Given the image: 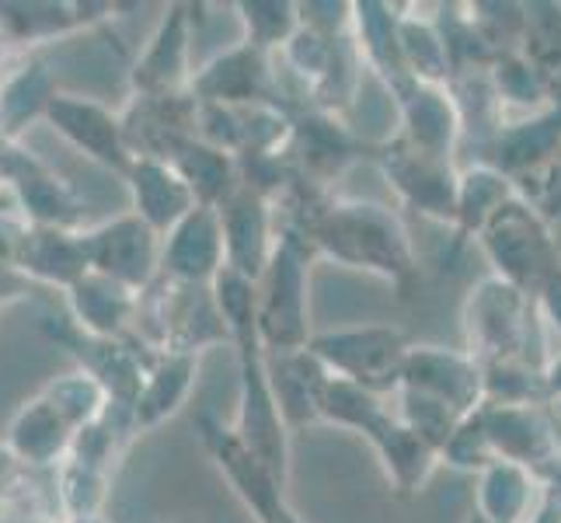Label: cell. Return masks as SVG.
Listing matches in <instances>:
<instances>
[{"label":"cell","instance_id":"obj_1","mask_svg":"<svg viewBox=\"0 0 561 523\" xmlns=\"http://www.w3.org/2000/svg\"><path fill=\"white\" fill-rule=\"evenodd\" d=\"M213 304L227 328V336L238 345V366H241V398H238V422L230 425L234 436L255 454L268 475L279 486L289 478V436L286 422L279 416V405L268 387V363H265V345L259 339L255 325V283L241 280L230 269H220L217 280L209 283Z\"/></svg>","mask_w":561,"mask_h":523},{"label":"cell","instance_id":"obj_2","mask_svg":"<svg viewBox=\"0 0 561 523\" xmlns=\"http://www.w3.org/2000/svg\"><path fill=\"white\" fill-rule=\"evenodd\" d=\"M314 248L342 265L366 269L383 280L404 283L415 276V251L409 230L391 209L377 203H335L324 206L307 235Z\"/></svg>","mask_w":561,"mask_h":523},{"label":"cell","instance_id":"obj_3","mask_svg":"<svg viewBox=\"0 0 561 523\" xmlns=\"http://www.w3.org/2000/svg\"><path fill=\"white\" fill-rule=\"evenodd\" d=\"M463 332H468V356L478 366L524 360L545 371L530 345L540 349V325H537V300L519 294L499 276H485L471 286L463 300Z\"/></svg>","mask_w":561,"mask_h":523},{"label":"cell","instance_id":"obj_4","mask_svg":"<svg viewBox=\"0 0 561 523\" xmlns=\"http://www.w3.org/2000/svg\"><path fill=\"white\" fill-rule=\"evenodd\" d=\"M478 241L485 248L489 262L495 265V276L534 300L561 269L551 224L519 196L495 209V217L481 227Z\"/></svg>","mask_w":561,"mask_h":523},{"label":"cell","instance_id":"obj_5","mask_svg":"<svg viewBox=\"0 0 561 523\" xmlns=\"http://www.w3.org/2000/svg\"><path fill=\"white\" fill-rule=\"evenodd\" d=\"M255 289V325L265 353H297L311 342L307 328V251L297 235L276 238L273 259Z\"/></svg>","mask_w":561,"mask_h":523},{"label":"cell","instance_id":"obj_6","mask_svg":"<svg viewBox=\"0 0 561 523\" xmlns=\"http://www.w3.org/2000/svg\"><path fill=\"white\" fill-rule=\"evenodd\" d=\"M307 349L318 356L332 377H342L370 395L398 391L401 366L409 356V339L401 328L387 325H363V328H339V332L311 336Z\"/></svg>","mask_w":561,"mask_h":523},{"label":"cell","instance_id":"obj_7","mask_svg":"<svg viewBox=\"0 0 561 523\" xmlns=\"http://www.w3.org/2000/svg\"><path fill=\"white\" fill-rule=\"evenodd\" d=\"M88 269L133 294L150 286L153 273L161 269V235L150 230L137 213L105 220L91 230H81Z\"/></svg>","mask_w":561,"mask_h":523},{"label":"cell","instance_id":"obj_8","mask_svg":"<svg viewBox=\"0 0 561 523\" xmlns=\"http://www.w3.org/2000/svg\"><path fill=\"white\" fill-rule=\"evenodd\" d=\"M199 433H203L206 451L213 454V461H217V468L227 475L230 489H234L244 507L255 513L259 523H300L283 499L286 486H279V481L268 475L265 464L244 447L230 425H224L220 419L203 412Z\"/></svg>","mask_w":561,"mask_h":523},{"label":"cell","instance_id":"obj_9","mask_svg":"<svg viewBox=\"0 0 561 523\" xmlns=\"http://www.w3.org/2000/svg\"><path fill=\"white\" fill-rule=\"evenodd\" d=\"M46 336L53 342L67 345L70 353L81 363V374H88L94 384L102 387L108 405L115 401L119 409L129 412V405L137 401L144 377L150 371V363H144L140 349H133L123 339H99V336H88L81 332L70 318H60V325L46 321Z\"/></svg>","mask_w":561,"mask_h":523},{"label":"cell","instance_id":"obj_10","mask_svg":"<svg viewBox=\"0 0 561 523\" xmlns=\"http://www.w3.org/2000/svg\"><path fill=\"white\" fill-rule=\"evenodd\" d=\"M398 387L447 405V409H454L460 419L474 416L481 405H485L481 366L468 353H457V349L409 345V356H404Z\"/></svg>","mask_w":561,"mask_h":523},{"label":"cell","instance_id":"obj_11","mask_svg":"<svg viewBox=\"0 0 561 523\" xmlns=\"http://www.w3.org/2000/svg\"><path fill=\"white\" fill-rule=\"evenodd\" d=\"M380 161H383V174L398 189V196L412 209L425 213V217H436V220H454L457 174L450 168V158L425 154L401 137L383 147Z\"/></svg>","mask_w":561,"mask_h":523},{"label":"cell","instance_id":"obj_12","mask_svg":"<svg viewBox=\"0 0 561 523\" xmlns=\"http://www.w3.org/2000/svg\"><path fill=\"white\" fill-rule=\"evenodd\" d=\"M481 430L489 436V447L495 461L519 464L527 471H540L548 461H554L558 436L554 425L548 422L540 405H492L485 401L478 409Z\"/></svg>","mask_w":561,"mask_h":523},{"label":"cell","instance_id":"obj_13","mask_svg":"<svg viewBox=\"0 0 561 523\" xmlns=\"http://www.w3.org/2000/svg\"><path fill=\"white\" fill-rule=\"evenodd\" d=\"M46 123L60 133L70 147L88 154L91 161H99V164H105L112 171L126 174L133 154L126 147L119 115H112L105 105L81 99V94H60V91H56V99L46 109Z\"/></svg>","mask_w":561,"mask_h":523},{"label":"cell","instance_id":"obj_14","mask_svg":"<svg viewBox=\"0 0 561 523\" xmlns=\"http://www.w3.org/2000/svg\"><path fill=\"white\" fill-rule=\"evenodd\" d=\"M217 213L224 227V269L238 273L248 283H259L276 248L265 200L259 192L238 185V192H230L217 206Z\"/></svg>","mask_w":561,"mask_h":523},{"label":"cell","instance_id":"obj_15","mask_svg":"<svg viewBox=\"0 0 561 523\" xmlns=\"http://www.w3.org/2000/svg\"><path fill=\"white\" fill-rule=\"evenodd\" d=\"M161 269L164 276L185 286H203L217 280L224 269L220 213L209 206H192L161 238Z\"/></svg>","mask_w":561,"mask_h":523},{"label":"cell","instance_id":"obj_16","mask_svg":"<svg viewBox=\"0 0 561 523\" xmlns=\"http://www.w3.org/2000/svg\"><path fill=\"white\" fill-rule=\"evenodd\" d=\"M0 182H8L18 206H22L25 220L35 227H64L70 230L81 217V206H77L73 192L64 179L32 158L28 150L8 147L4 154V168H0Z\"/></svg>","mask_w":561,"mask_h":523},{"label":"cell","instance_id":"obj_17","mask_svg":"<svg viewBox=\"0 0 561 523\" xmlns=\"http://www.w3.org/2000/svg\"><path fill=\"white\" fill-rule=\"evenodd\" d=\"M188 11L185 4H171L161 18L158 32L150 35L144 56L133 64V91L137 99H164L182 94L188 81Z\"/></svg>","mask_w":561,"mask_h":523},{"label":"cell","instance_id":"obj_18","mask_svg":"<svg viewBox=\"0 0 561 523\" xmlns=\"http://www.w3.org/2000/svg\"><path fill=\"white\" fill-rule=\"evenodd\" d=\"M192 94H196L199 105H262L268 99L265 53L251 49L248 43L220 53L217 60L192 77Z\"/></svg>","mask_w":561,"mask_h":523},{"label":"cell","instance_id":"obj_19","mask_svg":"<svg viewBox=\"0 0 561 523\" xmlns=\"http://www.w3.org/2000/svg\"><path fill=\"white\" fill-rule=\"evenodd\" d=\"M126 185L133 196V213L164 238L185 213L196 206L192 189L182 182V174L171 168V161L158 158H133L126 168Z\"/></svg>","mask_w":561,"mask_h":523},{"label":"cell","instance_id":"obj_20","mask_svg":"<svg viewBox=\"0 0 561 523\" xmlns=\"http://www.w3.org/2000/svg\"><path fill=\"white\" fill-rule=\"evenodd\" d=\"M394 94L404 120V140L425 154H436V158H450L463 129L454 94L443 91V84H419V81L404 84Z\"/></svg>","mask_w":561,"mask_h":523},{"label":"cell","instance_id":"obj_21","mask_svg":"<svg viewBox=\"0 0 561 523\" xmlns=\"http://www.w3.org/2000/svg\"><path fill=\"white\" fill-rule=\"evenodd\" d=\"M554 154H561V105L527 115L524 123L499 126V133L492 137V158L485 164L516 182L519 174L540 168Z\"/></svg>","mask_w":561,"mask_h":523},{"label":"cell","instance_id":"obj_22","mask_svg":"<svg viewBox=\"0 0 561 523\" xmlns=\"http://www.w3.org/2000/svg\"><path fill=\"white\" fill-rule=\"evenodd\" d=\"M18 269L35 286H60L70 289L81 276H88V255L84 241L77 230L64 227H35L28 224L22 251H18Z\"/></svg>","mask_w":561,"mask_h":523},{"label":"cell","instance_id":"obj_23","mask_svg":"<svg viewBox=\"0 0 561 523\" xmlns=\"http://www.w3.org/2000/svg\"><path fill=\"white\" fill-rule=\"evenodd\" d=\"M70 321L88 336L99 339H123L129 321L140 311V294L112 283L99 273H88L67 289Z\"/></svg>","mask_w":561,"mask_h":523},{"label":"cell","instance_id":"obj_24","mask_svg":"<svg viewBox=\"0 0 561 523\" xmlns=\"http://www.w3.org/2000/svg\"><path fill=\"white\" fill-rule=\"evenodd\" d=\"M363 436L374 443L377 457L387 468V478L394 481V489L401 496H412L425 486V481H430L439 457L425 447V443L398 416H391L383 409L370 425H366Z\"/></svg>","mask_w":561,"mask_h":523},{"label":"cell","instance_id":"obj_25","mask_svg":"<svg viewBox=\"0 0 561 523\" xmlns=\"http://www.w3.org/2000/svg\"><path fill=\"white\" fill-rule=\"evenodd\" d=\"M268 387H273V398L279 405V416L289 425H304L318 419V401L324 391L328 371L318 363L311 349H297V353H276L268 356Z\"/></svg>","mask_w":561,"mask_h":523},{"label":"cell","instance_id":"obj_26","mask_svg":"<svg viewBox=\"0 0 561 523\" xmlns=\"http://www.w3.org/2000/svg\"><path fill=\"white\" fill-rule=\"evenodd\" d=\"M196 380V353H161L150 363L137 401L129 405L133 430H158L164 419L175 416Z\"/></svg>","mask_w":561,"mask_h":523},{"label":"cell","instance_id":"obj_27","mask_svg":"<svg viewBox=\"0 0 561 523\" xmlns=\"http://www.w3.org/2000/svg\"><path fill=\"white\" fill-rule=\"evenodd\" d=\"M70 440H73V425L43 395H35L11 419L8 451L22 464H28V468H46V464L67 457Z\"/></svg>","mask_w":561,"mask_h":523},{"label":"cell","instance_id":"obj_28","mask_svg":"<svg viewBox=\"0 0 561 523\" xmlns=\"http://www.w3.org/2000/svg\"><path fill=\"white\" fill-rule=\"evenodd\" d=\"M516 53L537 77L545 99L561 105V4L554 0L524 4V35Z\"/></svg>","mask_w":561,"mask_h":523},{"label":"cell","instance_id":"obj_29","mask_svg":"<svg viewBox=\"0 0 561 523\" xmlns=\"http://www.w3.org/2000/svg\"><path fill=\"white\" fill-rule=\"evenodd\" d=\"M537 486L540 481L534 478V471L510 461H495L481 471L474 510L489 523H527L540 502Z\"/></svg>","mask_w":561,"mask_h":523},{"label":"cell","instance_id":"obj_30","mask_svg":"<svg viewBox=\"0 0 561 523\" xmlns=\"http://www.w3.org/2000/svg\"><path fill=\"white\" fill-rule=\"evenodd\" d=\"M56 99L53 73L43 60H25L0 84V137H18L28 123L46 120V109Z\"/></svg>","mask_w":561,"mask_h":523},{"label":"cell","instance_id":"obj_31","mask_svg":"<svg viewBox=\"0 0 561 523\" xmlns=\"http://www.w3.org/2000/svg\"><path fill=\"white\" fill-rule=\"evenodd\" d=\"M171 168L182 174V182L192 189L196 206L217 209L230 192H238V161L234 154H227L220 147H209L203 140H188L175 158Z\"/></svg>","mask_w":561,"mask_h":523},{"label":"cell","instance_id":"obj_32","mask_svg":"<svg viewBox=\"0 0 561 523\" xmlns=\"http://www.w3.org/2000/svg\"><path fill=\"white\" fill-rule=\"evenodd\" d=\"M513 196H516L513 182L492 164H474L468 171H460L457 174V213H454L457 235L478 238L481 227L495 217V209L502 203H510Z\"/></svg>","mask_w":561,"mask_h":523},{"label":"cell","instance_id":"obj_33","mask_svg":"<svg viewBox=\"0 0 561 523\" xmlns=\"http://www.w3.org/2000/svg\"><path fill=\"white\" fill-rule=\"evenodd\" d=\"M91 4H0V43H43L91 22Z\"/></svg>","mask_w":561,"mask_h":523},{"label":"cell","instance_id":"obj_34","mask_svg":"<svg viewBox=\"0 0 561 523\" xmlns=\"http://www.w3.org/2000/svg\"><path fill=\"white\" fill-rule=\"evenodd\" d=\"M398 49L404 70L419 84H443L450 77V56L443 43L439 25L425 22V18L398 14Z\"/></svg>","mask_w":561,"mask_h":523},{"label":"cell","instance_id":"obj_35","mask_svg":"<svg viewBox=\"0 0 561 523\" xmlns=\"http://www.w3.org/2000/svg\"><path fill=\"white\" fill-rule=\"evenodd\" d=\"M38 395H43V398L53 405V409L73 425V433H77V430H84L88 422H94V419H99V416L108 409L105 391H102V387L94 384L88 374H81V371L49 380Z\"/></svg>","mask_w":561,"mask_h":523},{"label":"cell","instance_id":"obj_36","mask_svg":"<svg viewBox=\"0 0 561 523\" xmlns=\"http://www.w3.org/2000/svg\"><path fill=\"white\" fill-rule=\"evenodd\" d=\"M238 11L248 29L244 43L259 53L286 46L300 29V11L297 4H286V0H251V4H238Z\"/></svg>","mask_w":561,"mask_h":523},{"label":"cell","instance_id":"obj_37","mask_svg":"<svg viewBox=\"0 0 561 523\" xmlns=\"http://www.w3.org/2000/svg\"><path fill=\"white\" fill-rule=\"evenodd\" d=\"M398 398H401L398 419L439 457V451L447 447V440L454 436V430L463 419L454 409H447V405H439V401L425 398V395H415V391H404V387H398Z\"/></svg>","mask_w":561,"mask_h":523},{"label":"cell","instance_id":"obj_38","mask_svg":"<svg viewBox=\"0 0 561 523\" xmlns=\"http://www.w3.org/2000/svg\"><path fill=\"white\" fill-rule=\"evenodd\" d=\"M489 81H492V91H495L502 109L516 105L530 115L551 109V102L545 99V91H540V84H537V77L530 73V67L524 64V56L519 53H502L489 70Z\"/></svg>","mask_w":561,"mask_h":523},{"label":"cell","instance_id":"obj_39","mask_svg":"<svg viewBox=\"0 0 561 523\" xmlns=\"http://www.w3.org/2000/svg\"><path fill=\"white\" fill-rule=\"evenodd\" d=\"M105 471L84 468V464L67 461L64 478H60V499L70 513V520H91L102 516V502H105Z\"/></svg>","mask_w":561,"mask_h":523},{"label":"cell","instance_id":"obj_40","mask_svg":"<svg viewBox=\"0 0 561 523\" xmlns=\"http://www.w3.org/2000/svg\"><path fill=\"white\" fill-rule=\"evenodd\" d=\"M439 457L447 461L450 468H457V471H478V475L485 471L489 464H495V454L489 447L485 430H481L478 412L468 416V419L457 425L454 436L447 440V447L439 451Z\"/></svg>","mask_w":561,"mask_h":523},{"label":"cell","instance_id":"obj_41","mask_svg":"<svg viewBox=\"0 0 561 523\" xmlns=\"http://www.w3.org/2000/svg\"><path fill=\"white\" fill-rule=\"evenodd\" d=\"M28 220L14 217V213L0 209V265H18V251H22Z\"/></svg>","mask_w":561,"mask_h":523},{"label":"cell","instance_id":"obj_42","mask_svg":"<svg viewBox=\"0 0 561 523\" xmlns=\"http://www.w3.org/2000/svg\"><path fill=\"white\" fill-rule=\"evenodd\" d=\"M28 464L18 461L8 447H0V502L11 507V502L22 499V471Z\"/></svg>","mask_w":561,"mask_h":523},{"label":"cell","instance_id":"obj_43","mask_svg":"<svg viewBox=\"0 0 561 523\" xmlns=\"http://www.w3.org/2000/svg\"><path fill=\"white\" fill-rule=\"evenodd\" d=\"M35 283L22 273L18 265H0V304H11V300H25L32 297Z\"/></svg>","mask_w":561,"mask_h":523},{"label":"cell","instance_id":"obj_44","mask_svg":"<svg viewBox=\"0 0 561 523\" xmlns=\"http://www.w3.org/2000/svg\"><path fill=\"white\" fill-rule=\"evenodd\" d=\"M537 311H545V318L558 328V336H561V269L537 294Z\"/></svg>","mask_w":561,"mask_h":523},{"label":"cell","instance_id":"obj_45","mask_svg":"<svg viewBox=\"0 0 561 523\" xmlns=\"http://www.w3.org/2000/svg\"><path fill=\"white\" fill-rule=\"evenodd\" d=\"M534 478H537L545 489H551V492H561V454H558L554 461H548L540 471H534Z\"/></svg>","mask_w":561,"mask_h":523},{"label":"cell","instance_id":"obj_46","mask_svg":"<svg viewBox=\"0 0 561 523\" xmlns=\"http://www.w3.org/2000/svg\"><path fill=\"white\" fill-rule=\"evenodd\" d=\"M545 387L548 398H561V356H551L545 366Z\"/></svg>","mask_w":561,"mask_h":523},{"label":"cell","instance_id":"obj_47","mask_svg":"<svg viewBox=\"0 0 561 523\" xmlns=\"http://www.w3.org/2000/svg\"><path fill=\"white\" fill-rule=\"evenodd\" d=\"M551 235H554V245H558V259H561V220L551 224Z\"/></svg>","mask_w":561,"mask_h":523},{"label":"cell","instance_id":"obj_48","mask_svg":"<svg viewBox=\"0 0 561 523\" xmlns=\"http://www.w3.org/2000/svg\"><path fill=\"white\" fill-rule=\"evenodd\" d=\"M4 523H28V513H14V510H11V513L4 516Z\"/></svg>","mask_w":561,"mask_h":523},{"label":"cell","instance_id":"obj_49","mask_svg":"<svg viewBox=\"0 0 561 523\" xmlns=\"http://www.w3.org/2000/svg\"><path fill=\"white\" fill-rule=\"evenodd\" d=\"M468 523H489V520H485V516H481L478 510H471V513H468Z\"/></svg>","mask_w":561,"mask_h":523},{"label":"cell","instance_id":"obj_50","mask_svg":"<svg viewBox=\"0 0 561 523\" xmlns=\"http://www.w3.org/2000/svg\"><path fill=\"white\" fill-rule=\"evenodd\" d=\"M4 154H8V140L0 137V168H4Z\"/></svg>","mask_w":561,"mask_h":523},{"label":"cell","instance_id":"obj_51","mask_svg":"<svg viewBox=\"0 0 561 523\" xmlns=\"http://www.w3.org/2000/svg\"><path fill=\"white\" fill-rule=\"evenodd\" d=\"M70 523H105L102 516H91V520H70Z\"/></svg>","mask_w":561,"mask_h":523},{"label":"cell","instance_id":"obj_52","mask_svg":"<svg viewBox=\"0 0 561 523\" xmlns=\"http://www.w3.org/2000/svg\"><path fill=\"white\" fill-rule=\"evenodd\" d=\"M0 56H4V43H0Z\"/></svg>","mask_w":561,"mask_h":523}]
</instances>
